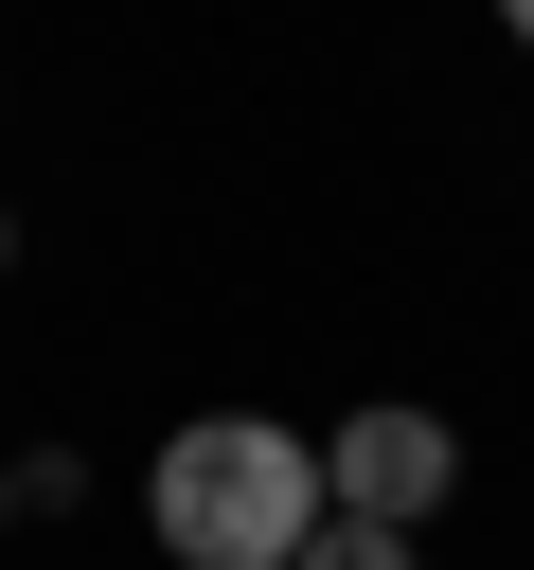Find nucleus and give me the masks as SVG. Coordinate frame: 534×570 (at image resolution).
Here are the masks:
<instances>
[{
    "instance_id": "obj_1",
    "label": "nucleus",
    "mask_w": 534,
    "mask_h": 570,
    "mask_svg": "<svg viewBox=\"0 0 534 570\" xmlns=\"http://www.w3.org/2000/svg\"><path fill=\"white\" fill-rule=\"evenodd\" d=\"M142 534L178 570H285L320 534V428H267V410H196L160 428L142 463Z\"/></svg>"
},
{
    "instance_id": "obj_4",
    "label": "nucleus",
    "mask_w": 534,
    "mask_h": 570,
    "mask_svg": "<svg viewBox=\"0 0 534 570\" xmlns=\"http://www.w3.org/2000/svg\"><path fill=\"white\" fill-rule=\"evenodd\" d=\"M498 36H534V0H498Z\"/></svg>"
},
{
    "instance_id": "obj_5",
    "label": "nucleus",
    "mask_w": 534,
    "mask_h": 570,
    "mask_svg": "<svg viewBox=\"0 0 534 570\" xmlns=\"http://www.w3.org/2000/svg\"><path fill=\"white\" fill-rule=\"evenodd\" d=\"M0 267H18V214H0Z\"/></svg>"
},
{
    "instance_id": "obj_6",
    "label": "nucleus",
    "mask_w": 534,
    "mask_h": 570,
    "mask_svg": "<svg viewBox=\"0 0 534 570\" xmlns=\"http://www.w3.org/2000/svg\"><path fill=\"white\" fill-rule=\"evenodd\" d=\"M0 517H18V481H0Z\"/></svg>"
},
{
    "instance_id": "obj_2",
    "label": "nucleus",
    "mask_w": 534,
    "mask_h": 570,
    "mask_svg": "<svg viewBox=\"0 0 534 570\" xmlns=\"http://www.w3.org/2000/svg\"><path fill=\"white\" fill-rule=\"evenodd\" d=\"M445 499H463V428H445V410L392 392V410H338V428H320V517H356V534H427Z\"/></svg>"
},
{
    "instance_id": "obj_3",
    "label": "nucleus",
    "mask_w": 534,
    "mask_h": 570,
    "mask_svg": "<svg viewBox=\"0 0 534 570\" xmlns=\"http://www.w3.org/2000/svg\"><path fill=\"white\" fill-rule=\"evenodd\" d=\"M285 570H427V534H356V517H320Z\"/></svg>"
}]
</instances>
